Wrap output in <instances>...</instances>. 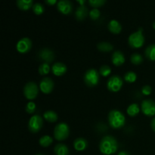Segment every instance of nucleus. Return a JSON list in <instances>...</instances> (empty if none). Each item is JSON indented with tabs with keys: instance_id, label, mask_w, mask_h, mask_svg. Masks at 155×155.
I'll list each match as a JSON object with an SVG mask.
<instances>
[{
	"instance_id": "f257e3e1",
	"label": "nucleus",
	"mask_w": 155,
	"mask_h": 155,
	"mask_svg": "<svg viewBox=\"0 0 155 155\" xmlns=\"http://www.w3.org/2000/svg\"><path fill=\"white\" fill-rule=\"evenodd\" d=\"M118 149V143L114 137L111 136H105L101 139L99 144V150L101 154L111 155L117 152Z\"/></svg>"
},
{
	"instance_id": "f03ea898",
	"label": "nucleus",
	"mask_w": 155,
	"mask_h": 155,
	"mask_svg": "<svg viewBox=\"0 0 155 155\" xmlns=\"http://www.w3.org/2000/svg\"><path fill=\"white\" fill-rule=\"evenodd\" d=\"M109 125L114 129L122 128L126 123L125 116L120 110H112L108 114Z\"/></svg>"
},
{
	"instance_id": "7ed1b4c3",
	"label": "nucleus",
	"mask_w": 155,
	"mask_h": 155,
	"mask_svg": "<svg viewBox=\"0 0 155 155\" xmlns=\"http://www.w3.org/2000/svg\"><path fill=\"white\" fill-rule=\"evenodd\" d=\"M128 42L132 48H141L144 45V42H145V37L143 36V30H142V29H139L138 31L130 34V36H129Z\"/></svg>"
},
{
	"instance_id": "20e7f679",
	"label": "nucleus",
	"mask_w": 155,
	"mask_h": 155,
	"mask_svg": "<svg viewBox=\"0 0 155 155\" xmlns=\"http://www.w3.org/2000/svg\"><path fill=\"white\" fill-rule=\"evenodd\" d=\"M69 127L65 123H60L58 124L54 130V139L58 141H64L69 136Z\"/></svg>"
},
{
	"instance_id": "39448f33",
	"label": "nucleus",
	"mask_w": 155,
	"mask_h": 155,
	"mask_svg": "<svg viewBox=\"0 0 155 155\" xmlns=\"http://www.w3.org/2000/svg\"><path fill=\"white\" fill-rule=\"evenodd\" d=\"M84 82L89 87L97 86L99 82V74L95 69H89L84 75Z\"/></svg>"
},
{
	"instance_id": "423d86ee",
	"label": "nucleus",
	"mask_w": 155,
	"mask_h": 155,
	"mask_svg": "<svg viewBox=\"0 0 155 155\" xmlns=\"http://www.w3.org/2000/svg\"><path fill=\"white\" fill-rule=\"evenodd\" d=\"M39 93L38 86L33 82H29L24 88V95L28 100H33L36 98Z\"/></svg>"
},
{
	"instance_id": "0eeeda50",
	"label": "nucleus",
	"mask_w": 155,
	"mask_h": 155,
	"mask_svg": "<svg viewBox=\"0 0 155 155\" xmlns=\"http://www.w3.org/2000/svg\"><path fill=\"white\" fill-rule=\"evenodd\" d=\"M43 125L42 118L39 115H33L29 120L28 129L32 133H36L42 129Z\"/></svg>"
},
{
	"instance_id": "6e6552de",
	"label": "nucleus",
	"mask_w": 155,
	"mask_h": 155,
	"mask_svg": "<svg viewBox=\"0 0 155 155\" xmlns=\"http://www.w3.org/2000/svg\"><path fill=\"white\" fill-rule=\"evenodd\" d=\"M123 80L119 76H113L110 77L107 83V88L109 91L113 92H119L123 86Z\"/></svg>"
},
{
	"instance_id": "1a4fd4ad",
	"label": "nucleus",
	"mask_w": 155,
	"mask_h": 155,
	"mask_svg": "<svg viewBox=\"0 0 155 155\" xmlns=\"http://www.w3.org/2000/svg\"><path fill=\"white\" fill-rule=\"evenodd\" d=\"M142 113L148 117H153L155 115V101L151 99L144 100L141 104Z\"/></svg>"
},
{
	"instance_id": "9d476101",
	"label": "nucleus",
	"mask_w": 155,
	"mask_h": 155,
	"mask_svg": "<svg viewBox=\"0 0 155 155\" xmlns=\"http://www.w3.org/2000/svg\"><path fill=\"white\" fill-rule=\"evenodd\" d=\"M32 47V42L29 38L24 37L20 39L16 45V49L18 52L21 54L27 53Z\"/></svg>"
},
{
	"instance_id": "9b49d317",
	"label": "nucleus",
	"mask_w": 155,
	"mask_h": 155,
	"mask_svg": "<svg viewBox=\"0 0 155 155\" xmlns=\"http://www.w3.org/2000/svg\"><path fill=\"white\" fill-rule=\"evenodd\" d=\"M53 88H54V82L48 77L43 78L39 83V89L45 94L51 93V91L53 90Z\"/></svg>"
},
{
	"instance_id": "f8f14e48",
	"label": "nucleus",
	"mask_w": 155,
	"mask_h": 155,
	"mask_svg": "<svg viewBox=\"0 0 155 155\" xmlns=\"http://www.w3.org/2000/svg\"><path fill=\"white\" fill-rule=\"evenodd\" d=\"M58 10L64 15H70L73 11V5L68 0H61L57 4Z\"/></svg>"
},
{
	"instance_id": "ddd939ff",
	"label": "nucleus",
	"mask_w": 155,
	"mask_h": 155,
	"mask_svg": "<svg viewBox=\"0 0 155 155\" xmlns=\"http://www.w3.org/2000/svg\"><path fill=\"white\" fill-rule=\"evenodd\" d=\"M39 58L44 61V63L49 64L52 62L54 58V54L52 51L48 48H42L39 52Z\"/></svg>"
},
{
	"instance_id": "4468645a",
	"label": "nucleus",
	"mask_w": 155,
	"mask_h": 155,
	"mask_svg": "<svg viewBox=\"0 0 155 155\" xmlns=\"http://www.w3.org/2000/svg\"><path fill=\"white\" fill-rule=\"evenodd\" d=\"M67 66L63 63L61 62H57L54 63L51 67V71L54 75L57 76V77H60V76L64 75L67 71Z\"/></svg>"
},
{
	"instance_id": "2eb2a0df",
	"label": "nucleus",
	"mask_w": 155,
	"mask_h": 155,
	"mask_svg": "<svg viewBox=\"0 0 155 155\" xmlns=\"http://www.w3.org/2000/svg\"><path fill=\"white\" fill-rule=\"evenodd\" d=\"M125 62V57L123 52L120 51H116L112 54V63L117 67L121 66Z\"/></svg>"
},
{
	"instance_id": "dca6fc26",
	"label": "nucleus",
	"mask_w": 155,
	"mask_h": 155,
	"mask_svg": "<svg viewBox=\"0 0 155 155\" xmlns=\"http://www.w3.org/2000/svg\"><path fill=\"white\" fill-rule=\"evenodd\" d=\"M88 142L83 138H77L74 142V147L76 151H83L87 148Z\"/></svg>"
},
{
	"instance_id": "f3484780",
	"label": "nucleus",
	"mask_w": 155,
	"mask_h": 155,
	"mask_svg": "<svg viewBox=\"0 0 155 155\" xmlns=\"http://www.w3.org/2000/svg\"><path fill=\"white\" fill-rule=\"evenodd\" d=\"M107 27H108V30L114 34H118L122 30V26L120 24L119 21H116V20H111L108 23Z\"/></svg>"
},
{
	"instance_id": "a211bd4d",
	"label": "nucleus",
	"mask_w": 155,
	"mask_h": 155,
	"mask_svg": "<svg viewBox=\"0 0 155 155\" xmlns=\"http://www.w3.org/2000/svg\"><path fill=\"white\" fill-rule=\"evenodd\" d=\"M87 15L88 9L84 5H80V7L77 8V11L75 12L76 18L78 21H83V20H84L86 18V16H87Z\"/></svg>"
},
{
	"instance_id": "6ab92c4d",
	"label": "nucleus",
	"mask_w": 155,
	"mask_h": 155,
	"mask_svg": "<svg viewBox=\"0 0 155 155\" xmlns=\"http://www.w3.org/2000/svg\"><path fill=\"white\" fill-rule=\"evenodd\" d=\"M54 152L56 155H68L69 149L64 144H58L54 148Z\"/></svg>"
},
{
	"instance_id": "aec40b11",
	"label": "nucleus",
	"mask_w": 155,
	"mask_h": 155,
	"mask_svg": "<svg viewBox=\"0 0 155 155\" xmlns=\"http://www.w3.org/2000/svg\"><path fill=\"white\" fill-rule=\"evenodd\" d=\"M16 3L18 7L23 11L29 10L33 5L32 0H18Z\"/></svg>"
},
{
	"instance_id": "412c9836",
	"label": "nucleus",
	"mask_w": 155,
	"mask_h": 155,
	"mask_svg": "<svg viewBox=\"0 0 155 155\" xmlns=\"http://www.w3.org/2000/svg\"><path fill=\"white\" fill-rule=\"evenodd\" d=\"M43 117L48 122L54 123L58 120V114L53 110H47L44 113Z\"/></svg>"
},
{
	"instance_id": "4be33fe9",
	"label": "nucleus",
	"mask_w": 155,
	"mask_h": 155,
	"mask_svg": "<svg viewBox=\"0 0 155 155\" xmlns=\"http://www.w3.org/2000/svg\"><path fill=\"white\" fill-rule=\"evenodd\" d=\"M145 56L150 61H155V44L149 45L147 47V48L145 51Z\"/></svg>"
},
{
	"instance_id": "5701e85b",
	"label": "nucleus",
	"mask_w": 155,
	"mask_h": 155,
	"mask_svg": "<svg viewBox=\"0 0 155 155\" xmlns=\"http://www.w3.org/2000/svg\"><path fill=\"white\" fill-rule=\"evenodd\" d=\"M140 111L139 106L137 104H131L127 107V113L130 117H136Z\"/></svg>"
},
{
	"instance_id": "b1692460",
	"label": "nucleus",
	"mask_w": 155,
	"mask_h": 155,
	"mask_svg": "<svg viewBox=\"0 0 155 155\" xmlns=\"http://www.w3.org/2000/svg\"><path fill=\"white\" fill-rule=\"evenodd\" d=\"M98 50L101 51H104V52H107V51H110L113 50V45L110 43V42H101L98 44L97 45Z\"/></svg>"
},
{
	"instance_id": "393cba45",
	"label": "nucleus",
	"mask_w": 155,
	"mask_h": 155,
	"mask_svg": "<svg viewBox=\"0 0 155 155\" xmlns=\"http://www.w3.org/2000/svg\"><path fill=\"white\" fill-rule=\"evenodd\" d=\"M39 145L42 147L46 148L48 147L53 142V139L49 136H43L39 139Z\"/></svg>"
},
{
	"instance_id": "a878e982",
	"label": "nucleus",
	"mask_w": 155,
	"mask_h": 155,
	"mask_svg": "<svg viewBox=\"0 0 155 155\" xmlns=\"http://www.w3.org/2000/svg\"><path fill=\"white\" fill-rule=\"evenodd\" d=\"M136 79H137V75L136 74V73L133 72V71L127 72L125 75H124V80L130 83H134L136 80Z\"/></svg>"
},
{
	"instance_id": "bb28decb",
	"label": "nucleus",
	"mask_w": 155,
	"mask_h": 155,
	"mask_svg": "<svg viewBox=\"0 0 155 155\" xmlns=\"http://www.w3.org/2000/svg\"><path fill=\"white\" fill-rule=\"evenodd\" d=\"M130 61L133 64H134L138 65L140 64L142 61H143V58L141 54H138V53H134L131 55V58H130Z\"/></svg>"
},
{
	"instance_id": "cd10ccee",
	"label": "nucleus",
	"mask_w": 155,
	"mask_h": 155,
	"mask_svg": "<svg viewBox=\"0 0 155 155\" xmlns=\"http://www.w3.org/2000/svg\"><path fill=\"white\" fill-rule=\"evenodd\" d=\"M50 71L49 64L47 63H43L39 66V73L40 75H45L48 74Z\"/></svg>"
},
{
	"instance_id": "c85d7f7f",
	"label": "nucleus",
	"mask_w": 155,
	"mask_h": 155,
	"mask_svg": "<svg viewBox=\"0 0 155 155\" xmlns=\"http://www.w3.org/2000/svg\"><path fill=\"white\" fill-rule=\"evenodd\" d=\"M99 73L102 77H107L111 73V68L107 65H103L100 68Z\"/></svg>"
},
{
	"instance_id": "c756f323",
	"label": "nucleus",
	"mask_w": 155,
	"mask_h": 155,
	"mask_svg": "<svg viewBox=\"0 0 155 155\" xmlns=\"http://www.w3.org/2000/svg\"><path fill=\"white\" fill-rule=\"evenodd\" d=\"M33 11L36 15H42L44 12V7L40 3H36L33 5Z\"/></svg>"
},
{
	"instance_id": "7c9ffc66",
	"label": "nucleus",
	"mask_w": 155,
	"mask_h": 155,
	"mask_svg": "<svg viewBox=\"0 0 155 155\" xmlns=\"http://www.w3.org/2000/svg\"><path fill=\"white\" fill-rule=\"evenodd\" d=\"M106 2L105 0H89V3L91 6L94 8H97L101 6H102L104 3Z\"/></svg>"
},
{
	"instance_id": "2f4dec72",
	"label": "nucleus",
	"mask_w": 155,
	"mask_h": 155,
	"mask_svg": "<svg viewBox=\"0 0 155 155\" xmlns=\"http://www.w3.org/2000/svg\"><path fill=\"white\" fill-rule=\"evenodd\" d=\"M36 104L33 102V101H30V102L27 103V106H26V111L28 114H33L36 111Z\"/></svg>"
},
{
	"instance_id": "473e14b6",
	"label": "nucleus",
	"mask_w": 155,
	"mask_h": 155,
	"mask_svg": "<svg viewBox=\"0 0 155 155\" xmlns=\"http://www.w3.org/2000/svg\"><path fill=\"white\" fill-rule=\"evenodd\" d=\"M89 16H90L91 19L95 21V20L98 19L100 17V11L98 8H93L89 12Z\"/></svg>"
},
{
	"instance_id": "72a5a7b5",
	"label": "nucleus",
	"mask_w": 155,
	"mask_h": 155,
	"mask_svg": "<svg viewBox=\"0 0 155 155\" xmlns=\"http://www.w3.org/2000/svg\"><path fill=\"white\" fill-rule=\"evenodd\" d=\"M151 92H152V89H151V86H148V85H145V86H144L143 87H142V92L143 95H149L151 93Z\"/></svg>"
},
{
	"instance_id": "f704fd0d",
	"label": "nucleus",
	"mask_w": 155,
	"mask_h": 155,
	"mask_svg": "<svg viewBox=\"0 0 155 155\" xmlns=\"http://www.w3.org/2000/svg\"><path fill=\"white\" fill-rule=\"evenodd\" d=\"M56 2H57L56 0H45V3L49 5H53L55 4Z\"/></svg>"
},
{
	"instance_id": "c9c22d12",
	"label": "nucleus",
	"mask_w": 155,
	"mask_h": 155,
	"mask_svg": "<svg viewBox=\"0 0 155 155\" xmlns=\"http://www.w3.org/2000/svg\"><path fill=\"white\" fill-rule=\"evenodd\" d=\"M151 129L153 130V131L155 132V117L153 118V120H151Z\"/></svg>"
},
{
	"instance_id": "e433bc0d",
	"label": "nucleus",
	"mask_w": 155,
	"mask_h": 155,
	"mask_svg": "<svg viewBox=\"0 0 155 155\" xmlns=\"http://www.w3.org/2000/svg\"><path fill=\"white\" fill-rule=\"evenodd\" d=\"M117 155H130V154H129L128 152H127V151H120V152L118 153Z\"/></svg>"
},
{
	"instance_id": "4c0bfd02",
	"label": "nucleus",
	"mask_w": 155,
	"mask_h": 155,
	"mask_svg": "<svg viewBox=\"0 0 155 155\" xmlns=\"http://www.w3.org/2000/svg\"><path fill=\"white\" fill-rule=\"evenodd\" d=\"M77 2L79 4H80V5H83V4H85V2H86L85 0H77Z\"/></svg>"
},
{
	"instance_id": "58836bf2",
	"label": "nucleus",
	"mask_w": 155,
	"mask_h": 155,
	"mask_svg": "<svg viewBox=\"0 0 155 155\" xmlns=\"http://www.w3.org/2000/svg\"><path fill=\"white\" fill-rule=\"evenodd\" d=\"M153 28H154V30H155V21H154V23H153Z\"/></svg>"
},
{
	"instance_id": "ea45409f",
	"label": "nucleus",
	"mask_w": 155,
	"mask_h": 155,
	"mask_svg": "<svg viewBox=\"0 0 155 155\" xmlns=\"http://www.w3.org/2000/svg\"><path fill=\"white\" fill-rule=\"evenodd\" d=\"M36 155H43V154H36Z\"/></svg>"
}]
</instances>
